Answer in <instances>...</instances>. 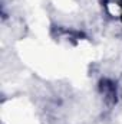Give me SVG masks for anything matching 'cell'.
<instances>
[{
  "label": "cell",
  "instance_id": "cell-1",
  "mask_svg": "<svg viewBox=\"0 0 122 124\" xmlns=\"http://www.w3.org/2000/svg\"><path fill=\"white\" fill-rule=\"evenodd\" d=\"M99 88H101V93L105 97L106 101H109V102H115V101H116V97H118L116 85H115L111 79H102Z\"/></svg>",
  "mask_w": 122,
  "mask_h": 124
}]
</instances>
